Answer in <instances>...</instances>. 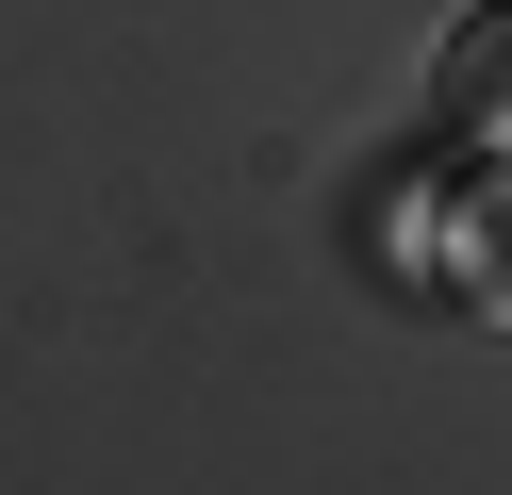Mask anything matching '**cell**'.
<instances>
[{
    "label": "cell",
    "mask_w": 512,
    "mask_h": 495,
    "mask_svg": "<svg viewBox=\"0 0 512 495\" xmlns=\"http://www.w3.org/2000/svg\"><path fill=\"white\" fill-rule=\"evenodd\" d=\"M446 116H463V132H512V17H479L463 50H446Z\"/></svg>",
    "instance_id": "1"
},
{
    "label": "cell",
    "mask_w": 512,
    "mask_h": 495,
    "mask_svg": "<svg viewBox=\"0 0 512 495\" xmlns=\"http://www.w3.org/2000/svg\"><path fill=\"white\" fill-rule=\"evenodd\" d=\"M463 297H479V314L512 330V182H496V198L463 215Z\"/></svg>",
    "instance_id": "2"
}]
</instances>
